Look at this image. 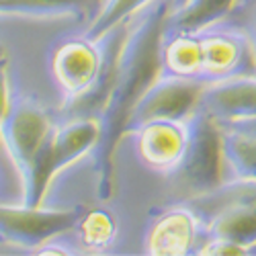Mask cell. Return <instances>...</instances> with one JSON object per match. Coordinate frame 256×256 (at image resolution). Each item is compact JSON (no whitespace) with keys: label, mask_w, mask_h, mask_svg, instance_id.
<instances>
[{"label":"cell","mask_w":256,"mask_h":256,"mask_svg":"<svg viewBox=\"0 0 256 256\" xmlns=\"http://www.w3.org/2000/svg\"><path fill=\"white\" fill-rule=\"evenodd\" d=\"M176 0H152L130 20L117 52L111 82L96 113L98 142L92 150L98 199L113 193V152L125 134V123L142 92L158 74V41Z\"/></svg>","instance_id":"obj_1"},{"label":"cell","mask_w":256,"mask_h":256,"mask_svg":"<svg viewBox=\"0 0 256 256\" xmlns=\"http://www.w3.org/2000/svg\"><path fill=\"white\" fill-rule=\"evenodd\" d=\"M127 25L130 20L100 37H90L86 33L66 35L52 44L48 70L56 88L64 96L62 109L66 117L98 113Z\"/></svg>","instance_id":"obj_2"},{"label":"cell","mask_w":256,"mask_h":256,"mask_svg":"<svg viewBox=\"0 0 256 256\" xmlns=\"http://www.w3.org/2000/svg\"><path fill=\"white\" fill-rule=\"evenodd\" d=\"M56 127L52 113L27 94H10V104L0 125V146L8 154L18 180L20 203L41 205L50 186L46 178V158Z\"/></svg>","instance_id":"obj_3"},{"label":"cell","mask_w":256,"mask_h":256,"mask_svg":"<svg viewBox=\"0 0 256 256\" xmlns=\"http://www.w3.org/2000/svg\"><path fill=\"white\" fill-rule=\"evenodd\" d=\"M174 193L188 201L203 195L224 180L220 127L199 111L188 115V142L182 160L170 174H166Z\"/></svg>","instance_id":"obj_4"},{"label":"cell","mask_w":256,"mask_h":256,"mask_svg":"<svg viewBox=\"0 0 256 256\" xmlns=\"http://www.w3.org/2000/svg\"><path fill=\"white\" fill-rule=\"evenodd\" d=\"M201 44V82L256 76V58L248 35L230 18L197 27Z\"/></svg>","instance_id":"obj_5"},{"label":"cell","mask_w":256,"mask_h":256,"mask_svg":"<svg viewBox=\"0 0 256 256\" xmlns=\"http://www.w3.org/2000/svg\"><path fill=\"white\" fill-rule=\"evenodd\" d=\"M207 238L205 220L188 201H176L156 211L144 232V252L154 256L199 254Z\"/></svg>","instance_id":"obj_6"},{"label":"cell","mask_w":256,"mask_h":256,"mask_svg":"<svg viewBox=\"0 0 256 256\" xmlns=\"http://www.w3.org/2000/svg\"><path fill=\"white\" fill-rule=\"evenodd\" d=\"M84 207H41L0 203V240L33 250L74 228Z\"/></svg>","instance_id":"obj_7"},{"label":"cell","mask_w":256,"mask_h":256,"mask_svg":"<svg viewBox=\"0 0 256 256\" xmlns=\"http://www.w3.org/2000/svg\"><path fill=\"white\" fill-rule=\"evenodd\" d=\"M203 86L205 84L195 78L156 74L132 109L130 119L125 123V134L150 119H186L195 111Z\"/></svg>","instance_id":"obj_8"},{"label":"cell","mask_w":256,"mask_h":256,"mask_svg":"<svg viewBox=\"0 0 256 256\" xmlns=\"http://www.w3.org/2000/svg\"><path fill=\"white\" fill-rule=\"evenodd\" d=\"M125 136L134 138L140 162L154 172L170 174L182 160L188 142L186 119H150L136 125Z\"/></svg>","instance_id":"obj_9"},{"label":"cell","mask_w":256,"mask_h":256,"mask_svg":"<svg viewBox=\"0 0 256 256\" xmlns=\"http://www.w3.org/2000/svg\"><path fill=\"white\" fill-rule=\"evenodd\" d=\"M195 111L218 125L256 117V76L207 82L197 98Z\"/></svg>","instance_id":"obj_10"},{"label":"cell","mask_w":256,"mask_h":256,"mask_svg":"<svg viewBox=\"0 0 256 256\" xmlns=\"http://www.w3.org/2000/svg\"><path fill=\"white\" fill-rule=\"evenodd\" d=\"M98 142V119L96 115H74L66 117L62 123H56L48 158H46V178L52 182V178L68 168L76 160L90 156L94 146Z\"/></svg>","instance_id":"obj_11"},{"label":"cell","mask_w":256,"mask_h":256,"mask_svg":"<svg viewBox=\"0 0 256 256\" xmlns=\"http://www.w3.org/2000/svg\"><path fill=\"white\" fill-rule=\"evenodd\" d=\"M158 74L201 80V44L197 29L166 20L158 41Z\"/></svg>","instance_id":"obj_12"},{"label":"cell","mask_w":256,"mask_h":256,"mask_svg":"<svg viewBox=\"0 0 256 256\" xmlns=\"http://www.w3.org/2000/svg\"><path fill=\"white\" fill-rule=\"evenodd\" d=\"M220 144L224 180H256V136L220 127Z\"/></svg>","instance_id":"obj_13"},{"label":"cell","mask_w":256,"mask_h":256,"mask_svg":"<svg viewBox=\"0 0 256 256\" xmlns=\"http://www.w3.org/2000/svg\"><path fill=\"white\" fill-rule=\"evenodd\" d=\"M76 244L82 252H106L117 242L119 222L111 209H86L72 228Z\"/></svg>","instance_id":"obj_14"},{"label":"cell","mask_w":256,"mask_h":256,"mask_svg":"<svg viewBox=\"0 0 256 256\" xmlns=\"http://www.w3.org/2000/svg\"><path fill=\"white\" fill-rule=\"evenodd\" d=\"M234 2L236 0H178V4L168 14V23L197 29L224 18Z\"/></svg>","instance_id":"obj_15"},{"label":"cell","mask_w":256,"mask_h":256,"mask_svg":"<svg viewBox=\"0 0 256 256\" xmlns=\"http://www.w3.org/2000/svg\"><path fill=\"white\" fill-rule=\"evenodd\" d=\"M100 6L96 14L90 18L86 35L100 37L106 31H111L117 25H123L132 20L144 6H148L152 0H98Z\"/></svg>","instance_id":"obj_16"},{"label":"cell","mask_w":256,"mask_h":256,"mask_svg":"<svg viewBox=\"0 0 256 256\" xmlns=\"http://www.w3.org/2000/svg\"><path fill=\"white\" fill-rule=\"evenodd\" d=\"M86 0H0V14L54 16L78 10Z\"/></svg>","instance_id":"obj_17"},{"label":"cell","mask_w":256,"mask_h":256,"mask_svg":"<svg viewBox=\"0 0 256 256\" xmlns=\"http://www.w3.org/2000/svg\"><path fill=\"white\" fill-rule=\"evenodd\" d=\"M224 18H230L242 27V31L250 39L254 58H256V0H236Z\"/></svg>","instance_id":"obj_18"},{"label":"cell","mask_w":256,"mask_h":256,"mask_svg":"<svg viewBox=\"0 0 256 256\" xmlns=\"http://www.w3.org/2000/svg\"><path fill=\"white\" fill-rule=\"evenodd\" d=\"M199 254H207V256H230V254H244V248H240L238 244L234 242H228L224 238H213V236H207Z\"/></svg>","instance_id":"obj_19"},{"label":"cell","mask_w":256,"mask_h":256,"mask_svg":"<svg viewBox=\"0 0 256 256\" xmlns=\"http://www.w3.org/2000/svg\"><path fill=\"white\" fill-rule=\"evenodd\" d=\"M10 104V82H8V60L6 54H0V125Z\"/></svg>","instance_id":"obj_20"},{"label":"cell","mask_w":256,"mask_h":256,"mask_svg":"<svg viewBox=\"0 0 256 256\" xmlns=\"http://www.w3.org/2000/svg\"><path fill=\"white\" fill-rule=\"evenodd\" d=\"M220 127H232V130H238V132L256 136V117L242 119V121H234V123H224V125H220Z\"/></svg>","instance_id":"obj_21"},{"label":"cell","mask_w":256,"mask_h":256,"mask_svg":"<svg viewBox=\"0 0 256 256\" xmlns=\"http://www.w3.org/2000/svg\"><path fill=\"white\" fill-rule=\"evenodd\" d=\"M246 254H250V256H256V244H252V246L246 250Z\"/></svg>","instance_id":"obj_22"},{"label":"cell","mask_w":256,"mask_h":256,"mask_svg":"<svg viewBox=\"0 0 256 256\" xmlns=\"http://www.w3.org/2000/svg\"><path fill=\"white\" fill-rule=\"evenodd\" d=\"M0 184H2V166H0Z\"/></svg>","instance_id":"obj_23"},{"label":"cell","mask_w":256,"mask_h":256,"mask_svg":"<svg viewBox=\"0 0 256 256\" xmlns=\"http://www.w3.org/2000/svg\"><path fill=\"white\" fill-rule=\"evenodd\" d=\"M0 54H4V50H2V46H0Z\"/></svg>","instance_id":"obj_24"}]
</instances>
